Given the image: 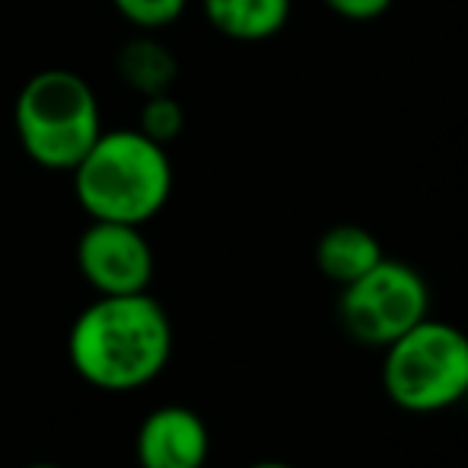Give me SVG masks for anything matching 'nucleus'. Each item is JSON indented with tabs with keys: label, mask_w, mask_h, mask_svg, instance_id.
Segmentation results:
<instances>
[{
	"label": "nucleus",
	"mask_w": 468,
	"mask_h": 468,
	"mask_svg": "<svg viewBox=\"0 0 468 468\" xmlns=\"http://www.w3.org/2000/svg\"><path fill=\"white\" fill-rule=\"evenodd\" d=\"M210 456V431L186 405H163L141 420L137 463L141 468H204Z\"/></svg>",
	"instance_id": "obj_7"
},
{
	"label": "nucleus",
	"mask_w": 468,
	"mask_h": 468,
	"mask_svg": "<svg viewBox=\"0 0 468 468\" xmlns=\"http://www.w3.org/2000/svg\"><path fill=\"white\" fill-rule=\"evenodd\" d=\"M118 77L124 80V87H131L141 96L169 93L176 77H179V61L154 36H137L118 51Z\"/></svg>",
	"instance_id": "obj_10"
},
{
	"label": "nucleus",
	"mask_w": 468,
	"mask_h": 468,
	"mask_svg": "<svg viewBox=\"0 0 468 468\" xmlns=\"http://www.w3.org/2000/svg\"><path fill=\"white\" fill-rule=\"evenodd\" d=\"M335 16L351 19V23H370V19H379L392 10L395 0H322Z\"/></svg>",
	"instance_id": "obj_13"
},
{
	"label": "nucleus",
	"mask_w": 468,
	"mask_h": 468,
	"mask_svg": "<svg viewBox=\"0 0 468 468\" xmlns=\"http://www.w3.org/2000/svg\"><path fill=\"white\" fill-rule=\"evenodd\" d=\"M207 23L233 42H265L290 23L293 0H201Z\"/></svg>",
	"instance_id": "obj_9"
},
{
	"label": "nucleus",
	"mask_w": 468,
	"mask_h": 468,
	"mask_svg": "<svg viewBox=\"0 0 468 468\" xmlns=\"http://www.w3.org/2000/svg\"><path fill=\"white\" fill-rule=\"evenodd\" d=\"M77 268L99 296L144 293L154 281V249L134 223L90 220L77 239Z\"/></svg>",
	"instance_id": "obj_6"
},
{
	"label": "nucleus",
	"mask_w": 468,
	"mask_h": 468,
	"mask_svg": "<svg viewBox=\"0 0 468 468\" xmlns=\"http://www.w3.org/2000/svg\"><path fill=\"white\" fill-rule=\"evenodd\" d=\"M186 128V112H182L179 99H173V93H156V96H144V109H141V122H137V131L150 137V141L163 144L166 147L169 141L182 134Z\"/></svg>",
	"instance_id": "obj_11"
},
{
	"label": "nucleus",
	"mask_w": 468,
	"mask_h": 468,
	"mask_svg": "<svg viewBox=\"0 0 468 468\" xmlns=\"http://www.w3.org/2000/svg\"><path fill=\"white\" fill-rule=\"evenodd\" d=\"M68 357L83 382L105 392H134L173 357V322L156 296H99L74 319Z\"/></svg>",
	"instance_id": "obj_1"
},
{
	"label": "nucleus",
	"mask_w": 468,
	"mask_h": 468,
	"mask_svg": "<svg viewBox=\"0 0 468 468\" xmlns=\"http://www.w3.org/2000/svg\"><path fill=\"white\" fill-rule=\"evenodd\" d=\"M382 259H386L382 242L357 223L328 227L315 242V268L322 271V278L338 283V287H347V283L364 278Z\"/></svg>",
	"instance_id": "obj_8"
},
{
	"label": "nucleus",
	"mask_w": 468,
	"mask_h": 468,
	"mask_svg": "<svg viewBox=\"0 0 468 468\" xmlns=\"http://www.w3.org/2000/svg\"><path fill=\"white\" fill-rule=\"evenodd\" d=\"M249 468H296V465H290V463H274V459H265V463H252Z\"/></svg>",
	"instance_id": "obj_14"
},
{
	"label": "nucleus",
	"mask_w": 468,
	"mask_h": 468,
	"mask_svg": "<svg viewBox=\"0 0 468 468\" xmlns=\"http://www.w3.org/2000/svg\"><path fill=\"white\" fill-rule=\"evenodd\" d=\"M112 6L131 26H137L144 32H154L163 29V26H173L186 13L188 0H112Z\"/></svg>",
	"instance_id": "obj_12"
},
{
	"label": "nucleus",
	"mask_w": 468,
	"mask_h": 468,
	"mask_svg": "<svg viewBox=\"0 0 468 468\" xmlns=\"http://www.w3.org/2000/svg\"><path fill=\"white\" fill-rule=\"evenodd\" d=\"M427 315L431 287L418 268L399 259H382L338 296V322L367 347H388Z\"/></svg>",
	"instance_id": "obj_5"
},
{
	"label": "nucleus",
	"mask_w": 468,
	"mask_h": 468,
	"mask_svg": "<svg viewBox=\"0 0 468 468\" xmlns=\"http://www.w3.org/2000/svg\"><path fill=\"white\" fill-rule=\"evenodd\" d=\"M382 388L408 414H437L468 399V335L427 315L382 347Z\"/></svg>",
	"instance_id": "obj_4"
},
{
	"label": "nucleus",
	"mask_w": 468,
	"mask_h": 468,
	"mask_svg": "<svg viewBox=\"0 0 468 468\" xmlns=\"http://www.w3.org/2000/svg\"><path fill=\"white\" fill-rule=\"evenodd\" d=\"M13 131L36 166L70 173L102 134L99 99L74 70L48 68L23 83L13 105Z\"/></svg>",
	"instance_id": "obj_3"
},
{
	"label": "nucleus",
	"mask_w": 468,
	"mask_h": 468,
	"mask_svg": "<svg viewBox=\"0 0 468 468\" xmlns=\"http://www.w3.org/2000/svg\"><path fill=\"white\" fill-rule=\"evenodd\" d=\"M70 176L77 204L90 220L144 227L173 195V163L166 147L137 128H102Z\"/></svg>",
	"instance_id": "obj_2"
},
{
	"label": "nucleus",
	"mask_w": 468,
	"mask_h": 468,
	"mask_svg": "<svg viewBox=\"0 0 468 468\" xmlns=\"http://www.w3.org/2000/svg\"><path fill=\"white\" fill-rule=\"evenodd\" d=\"M26 468H61V465H51V463H36V465H26Z\"/></svg>",
	"instance_id": "obj_15"
}]
</instances>
